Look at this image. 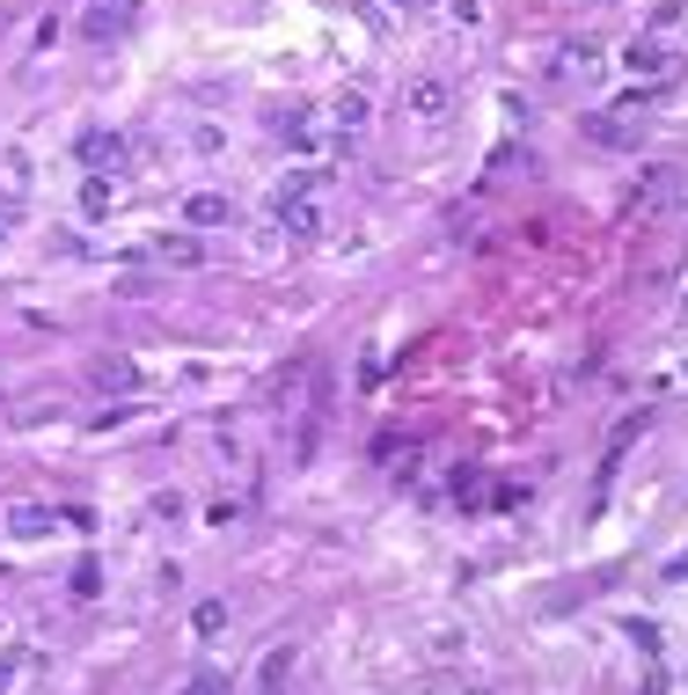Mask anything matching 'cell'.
<instances>
[{
    "label": "cell",
    "mask_w": 688,
    "mask_h": 695,
    "mask_svg": "<svg viewBox=\"0 0 688 695\" xmlns=\"http://www.w3.org/2000/svg\"><path fill=\"white\" fill-rule=\"evenodd\" d=\"M0 528L15 534V542H45V534L59 528V513H51V505H8V520H0Z\"/></svg>",
    "instance_id": "6"
},
{
    "label": "cell",
    "mask_w": 688,
    "mask_h": 695,
    "mask_svg": "<svg viewBox=\"0 0 688 695\" xmlns=\"http://www.w3.org/2000/svg\"><path fill=\"white\" fill-rule=\"evenodd\" d=\"M688 15V0H660V8H652V30H666V23H681Z\"/></svg>",
    "instance_id": "18"
},
{
    "label": "cell",
    "mask_w": 688,
    "mask_h": 695,
    "mask_svg": "<svg viewBox=\"0 0 688 695\" xmlns=\"http://www.w3.org/2000/svg\"><path fill=\"white\" fill-rule=\"evenodd\" d=\"M278 132H286L300 154H316V146H322V125H316V118H300V110H294V118H278Z\"/></svg>",
    "instance_id": "12"
},
{
    "label": "cell",
    "mask_w": 688,
    "mask_h": 695,
    "mask_svg": "<svg viewBox=\"0 0 688 695\" xmlns=\"http://www.w3.org/2000/svg\"><path fill=\"white\" fill-rule=\"evenodd\" d=\"M674 205H688V168H652L638 191H630V213H638V220L674 213Z\"/></svg>",
    "instance_id": "1"
},
{
    "label": "cell",
    "mask_w": 688,
    "mask_h": 695,
    "mask_svg": "<svg viewBox=\"0 0 688 695\" xmlns=\"http://www.w3.org/2000/svg\"><path fill=\"white\" fill-rule=\"evenodd\" d=\"M15 220H23V198H15V191H0V235H8Z\"/></svg>",
    "instance_id": "20"
},
{
    "label": "cell",
    "mask_w": 688,
    "mask_h": 695,
    "mask_svg": "<svg viewBox=\"0 0 688 695\" xmlns=\"http://www.w3.org/2000/svg\"><path fill=\"white\" fill-rule=\"evenodd\" d=\"M579 132H586L593 146H638V140H644V125L615 118V110H593V118H579Z\"/></svg>",
    "instance_id": "3"
},
{
    "label": "cell",
    "mask_w": 688,
    "mask_h": 695,
    "mask_svg": "<svg viewBox=\"0 0 688 695\" xmlns=\"http://www.w3.org/2000/svg\"><path fill=\"white\" fill-rule=\"evenodd\" d=\"M183 220H191V227H227L235 205H227V191H191L183 198Z\"/></svg>",
    "instance_id": "7"
},
{
    "label": "cell",
    "mask_w": 688,
    "mask_h": 695,
    "mask_svg": "<svg viewBox=\"0 0 688 695\" xmlns=\"http://www.w3.org/2000/svg\"><path fill=\"white\" fill-rule=\"evenodd\" d=\"M447 110H454V89H447L440 73H418V81H403V118H418V125H440Z\"/></svg>",
    "instance_id": "2"
},
{
    "label": "cell",
    "mask_w": 688,
    "mask_h": 695,
    "mask_svg": "<svg viewBox=\"0 0 688 695\" xmlns=\"http://www.w3.org/2000/svg\"><path fill=\"white\" fill-rule=\"evenodd\" d=\"M395 8H411V0H395Z\"/></svg>",
    "instance_id": "22"
},
{
    "label": "cell",
    "mask_w": 688,
    "mask_h": 695,
    "mask_svg": "<svg viewBox=\"0 0 688 695\" xmlns=\"http://www.w3.org/2000/svg\"><path fill=\"white\" fill-rule=\"evenodd\" d=\"M81 162H88V176H110V168L124 162V140L103 132V125H88V132H81Z\"/></svg>",
    "instance_id": "4"
},
{
    "label": "cell",
    "mask_w": 688,
    "mask_h": 695,
    "mask_svg": "<svg viewBox=\"0 0 688 695\" xmlns=\"http://www.w3.org/2000/svg\"><path fill=\"white\" fill-rule=\"evenodd\" d=\"M96 374V388H140V374H132V360H96L88 366Z\"/></svg>",
    "instance_id": "13"
},
{
    "label": "cell",
    "mask_w": 688,
    "mask_h": 695,
    "mask_svg": "<svg viewBox=\"0 0 688 695\" xmlns=\"http://www.w3.org/2000/svg\"><path fill=\"white\" fill-rule=\"evenodd\" d=\"M81 213H110V176H81Z\"/></svg>",
    "instance_id": "16"
},
{
    "label": "cell",
    "mask_w": 688,
    "mask_h": 695,
    "mask_svg": "<svg viewBox=\"0 0 688 695\" xmlns=\"http://www.w3.org/2000/svg\"><path fill=\"white\" fill-rule=\"evenodd\" d=\"M565 73H601V45H593V37L565 45Z\"/></svg>",
    "instance_id": "15"
},
{
    "label": "cell",
    "mask_w": 688,
    "mask_h": 695,
    "mask_svg": "<svg viewBox=\"0 0 688 695\" xmlns=\"http://www.w3.org/2000/svg\"><path fill=\"white\" fill-rule=\"evenodd\" d=\"M447 15L454 23H484V0H447Z\"/></svg>",
    "instance_id": "19"
},
{
    "label": "cell",
    "mask_w": 688,
    "mask_h": 695,
    "mask_svg": "<svg viewBox=\"0 0 688 695\" xmlns=\"http://www.w3.org/2000/svg\"><path fill=\"white\" fill-rule=\"evenodd\" d=\"M622 67H630V73H644V81H666V73H674V51H666L660 37H630Z\"/></svg>",
    "instance_id": "5"
},
{
    "label": "cell",
    "mask_w": 688,
    "mask_h": 695,
    "mask_svg": "<svg viewBox=\"0 0 688 695\" xmlns=\"http://www.w3.org/2000/svg\"><path fill=\"white\" fill-rule=\"evenodd\" d=\"M154 264L191 271V264H205V242H198V235H162V242H154Z\"/></svg>",
    "instance_id": "10"
},
{
    "label": "cell",
    "mask_w": 688,
    "mask_h": 695,
    "mask_svg": "<svg viewBox=\"0 0 688 695\" xmlns=\"http://www.w3.org/2000/svg\"><path fill=\"white\" fill-rule=\"evenodd\" d=\"M286 667H294V645H286V651H271V659H264V695L278 688V681H286Z\"/></svg>",
    "instance_id": "17"
},
{
    "label": "cell",
    "mask_w": 688,
    "mask_h": 695,
    "mask_svg": "<svg viewBox=\"0 0 688 695\" xmlns=\"http://www.w3.org/2000/svg\"><path fill=\"white\" fill-rule=\"evenodd\" d=\"M278 227H286V235H322V205L316 198H278Z\"/></svg>",
    "instance_id": "8"
},
{
    "label": "cell",
    "mask_w": 688,
    "mask_h": 695,
    "mask_svg": "<svg viewBox=\"0 0 688 695\" xmlns=\"http://www.w3.org/2000/svg\"><path fill=\"white\" fill-rule=\"evenodd\" d=\"M367 118H373L367 89H337V103H330V125H337V132H359Z\"/></svg>",
    "instance_id": "11"
},
{
    "label": "cell",
    "mask_w": 688,
    "mask_h": 695,
    "mask_svg": "<svg viewBox=\"0 0 688 695\" xmlns=\"http://www.w3.org/2000/svg\"><path fill=\"white\" fill-rule=\"evenodd\" d=\"M681 322H688V301H681Z\"/></svg>",
    "instance_id": "21"
},
{
    "label": "cell",
    "mask_w": 688,
    "mask_h": 695,
    "mask_svg": "<svg viewBox=\"0 0 688 695\" xmlns=\"http://www.w3.org/2000/svg\"><path fill=\"white\" fill-rule=\"evenodd\" d=\"M191 629H198V637H221V629H227V600H198Z\"/></svg>",
    "instance_id": "14"
},
{
    "label": "cell",
    "mask_w": 688,
    "mask_h": 695,
    "mask_svg": "<svg viewBox=\"0 0 688 695\" xmlns=\"http://www.w3.org/2000/svg\"><path fill=\"white\" fill-rule=\"evenodd\" d=\"M118 23H124V0H88V8H81V37H88V45H103Z\"/></svg>",
    "instance_id": "9"
}]
</instances>
